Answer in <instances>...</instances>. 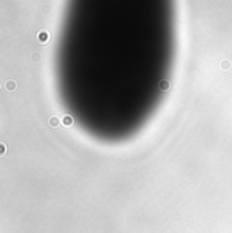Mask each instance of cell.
<instances>
[{"mask_svg":"<svg viewBox=\"0 0 232 233\" xmlns=\"http://www.w3.org/2000/svg\"><path fill=\"white\" fill-rule=\"evenodd\" d=\"M37 39H38L41 43H46L48 39H49V33L45 31V30H41V31L38 33V35H37Z\"/></svg>","mask_w":232,"mask_h":233,"instance_id":"1","label":"cell"}]
</instances>
